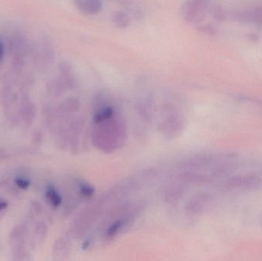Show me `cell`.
<instances>
[{
	"label": "cell",
	"mask_w": 262,
	"mask_h": 261,
	"mask_svg": "<svg viewBox=\"0 0 262 261\" xmlns=\"http://www.w3.org/2000/svg\"><path fill=\"white\" fill-rule=\"evenodd\" d=\"M211 0H185L180 15L186 22L195 24L203 21L210 7Z\"/></svg>",
	"instance_id": "cell-1"
},
{
	"label": "cell",
	"mask_w": 262,
	"mask_h": 261,
	"mask_svg": "<svg viewBox=\"0 0 262 261\" xmlns=\"http://www.w3.org/2000/svg\"><path fill=\"white\" fill-rule=\"evenodd\" d=\"M34 59L40 68L51 65L55 59V51L49 38H42L33 49Z\"/></svg>",
	"instance_id": "cell-2"
},
{
	"label": "cell",
	"mask_w": 262,
	"mask_h": 261,
	"mask_svg": "<svg viewBox=\"0 0 262 261\" xmlns=\"http://www.w3.org/2000/svg\"><path fill=\"white\" fill-rule=\"evenodd\" d=\"M261 184V176L258 173H252L230 178L226 182V186L231 190L243 191L258 188Z\"/></svg>",
	"instance_id": "cell-3"
},
{
	"label": "cell",
	"mask_w": 262,
	"mask_h": 261,
	"mask_svg": "<svg viewBox=\"0 0 262 261\" xmlns=\"http://www.w3.org/2000/svg\"><path fill=\"white\" fill-rule=\"evenodd\" d=\"M20 117L27 126L32 125L36 116L37 108L29 95L23 92L20 101Z\"/></svg>",
	"instance_id": "cell-4"
},
{
	"label": "cell",
	"mask_w": 262,
	"mask_h": 261,
	"mask_svg": "<svg viewBox=\"0 0 262 261\" xmlns=\"http://www.w3.org/2000/svg\"><path fill=\"white\" fill-rule=\"evenodd\" d=\"M29 228L26 225H17L12 229L9 235V245L11 250L19 249V248H26V244L27 242Z\"/></svg>",
	"instance_id": "cell-5"
},
{
	"label": "cell",
	"mask_w": 262,
	"mask_h": 261,
	"mask_svg": "<svg viewBox=\"0 0 262 261\" xmlns=\"http://www.w3.org/2000/svg\"><path fill=\"white\" fill-rule=\"evenodd\" d=\"M58 78L64 84L67 90L74 88L76 85V79L74 75L73 67L72 64L67 61H60L58 64Z\"/></svg>",
	"instance_id": "cell-6"
},
{
	"label": "cell",
	"mask_w": 262,
	"mask_h": 261,
	"mask_svg": "<svg viewBox=\"0 0 262 261\" xmlns=\"http://www.w3.org/2000/svg\"><path fill=\"white\" fill-rule=\"evenodd\" d=\"M77 9L85 15H94L102 10V0H75Z\"/></svg>",
	"instance_id": "cell-7"
},
{
	"label": "cell",
	"mask_w": 262,
	"mask_h": 261,
	"mask_svg": "<svg viewBox=\"0 0 262 261\" xmlns=\"http://www.w3.org/2000/svg\"><path fill=\"white\" fill-rule=\"evenodd\" d=\"M236 18L241 22L262 26V8H256L238 12Z\"/></svg>",
	"instance_id": "cell-8"
},
{
	"label": "cell",
	"mask_w": 262,
	"mask_h": 261,
	"mask_svg": "<svg viewBox=\"0 0 262 261\" xmlns=\"http://www.w3.org/2000/svg\"><path fill=\"white\" fill-rule=\"evenodd\" d=\"M47 235V227L43 222H38L35 225V228L31 235V240L29 245L32 250H36L41 247L44 243Z\"/></svg>",
	"instance_id": "cell-9"
},
{
	"label": "cell",
	"mask_w": 262,
	"mask_h": 261,
	"mask_svg": "<svg viewBox=\"0 0 262 261\" xmlns=\"http://www.w3.org/2000/svg\"><path fill=\"white\" fill-rule=\"evenodd\" d=\"M112 19L115 27L120 30L127 29L130 25V15L123 10L115 11L112 15Z\"/></svg>",
	"instance_id": "cell-10"
},
{
	"label": "cell",
	"mask_w": 262,
	"mask_h": 261,
	"mask_svg": "<svg viewBox=\"0 0 262 261\" xmlns=\"http://www.w3.org/2000/svg\"><path fill=\"white\" fill-rule=\"evenodd\" d=\"M46 87H47V90L49 94L55 97L60 96V95L64 93L66 90H67L66 87H64V84L61 82V80L58 78L51 79L47 83Z\"/></svg>",
	"instance_id": "cell-11"
},
{
	"label": "cell",
	"mask_w": 262,
	"mask_h": 261,
	"mask_svg": "<svg viewBox=\"0 0 262 261\" xmlns=\"http://www.w3.org/2000/svg\"><path fill=\"white\" fill-rule=\"evenodd\" d=\"M46 198L54 208H58L61 204V196L52 185H49L46 189Z\"/></svg>",
	"instance_id": "cell-12"
},
{
	"label": "cell",
	"mask_w": 262,
	"mask_h": 261,
	"mask_svg": "<svg viewBox=\"0 0 262 261\" xmlns=\"http://www.w3.org/2000/svg\"><path fill=\"white\" fill-rule=\"evenodd\" d=\"M79 107V102L76 98H68L60 106V110L62 112L74 111Z\"/></svg>",
	"instance_id": "cell-13"
},
{
	"label": "cell",
	"mask_w": 262,
	"mask_h": 261,
	"mask_svg": "<svg viewBox=\"0 0 262 261\" xmlns=\"http://www.w3.org/2000/svg\"><path fill=\"white\" fill-rule=\"evenodd\" d=\"M12 259L17 261H29L31 260L30 253L27 248H23L12 251Z\"/></svg>",
	"instance_id": "cell-14"
},
{
	"label": "cell",
	"mask_w": 262,
	"mask_h": 261,
	"mask_svg": "<svg viewBox=\"0 0 262 261\" xmlns=\"http://www.w3.org/2000/svg\"><path fill=\"white\" fill-rule=\"evenodd\" d=\"M14 182H15V185H16L17 188L21 190L28 189L31 185V181L26 179V178L23 177H17L14 180Z\"/></svg>",
	"instance_id": "cell-15"
},
{
	"label": "cell",
	"mask_w": 262,
	"mask_h": 261,
	"mask_svg": "<svg viewBox=\"0 0 262 261\" xmlns=\"http://www.w3.org/2000/svg\"><path fill=\"white\" fill-rule=\"evenodd\" d=\"M41 213V207L38 202H35L31 205L30 212H29V218L30 220H33L35 217H38Z\"/></svg>",
	"instance_id": "cell-16"
},
{
	"label": "cell",
	"mask_w": 262,
	"mask_h": 261,
	"mask_svg": "<svg viewBox=\"0 0 262 261\" xmlns=\"http://www.w3.org/2000/svg\"><path fill=\"white\" fill-rule=\"evenodd\" d=\"M199 32H202V33L206 34L208 35H214L216 32L215 27L212 26V25L206 24L200 26L198 28Z\"/></svg>",
	"instance_id": "cell-17"
},
{
	"label": "cell",
	"mask_w": 262,
	"mask_h": 261,
	"mask_svg": "<svg viewBox=\"0 0 262 261\" xmlns=\"http://www.w3.org/2000/svg\"><path fill=\"white\" fill-rule=\"evenodd\" d=\"M212 14L213 18L219 20V21H222V20L225 18L224 11L223 10V9L220 6H214L212 9Z\"/></svg>",
	"instance_id": "cell-18"
},
{
	"label": "cell",
	"mask_w": 262,
	"mask_h": 261,
	"mask_svg": "<svg viewBox=\"0 0 262 261\" xmlns=\"http://www.w3.org/2000/svg\"><path fill=\"white\" fill-rule=\"evenodd\" d=\"M9 153L8 152V150H6V149L1 148L0 147V162L2 161L6 160L9 157Z\"/></svg>",
	"instance_id": "cell-19"
},
{
	"label": "cell",
	"mask_w": 262,
	"mask_h": 261,
	"mask_svg": "<svg viewBox=\"0 0 262 261\" xmlns=\"http://www.w3.org/2000/svg\"><path fill=\"white\" fill-rule=\"evenodd\" d=\"M41 138H42V136H41V132H35L34 133V136H32V143L34 144H39L41 142Z\"/></svg>",
	"instance_id": "cell-20"
},
{
	"label": "cell",
	"mask_w": 262,
	"mask_h": 261,
	"mask_svg": "<svg viewBox=\"0 0 262 261\" xmlns=\"http://www.w3.org/2000/svg\"><path fill=\"white\" fill-rule=\"evenodd\" d=\"M5 57V47L3 41L0 40V64H3Z\"/></svg>",
	"instance_id": "cell-21"
},
{
	"label": "cell",
	"mask_w": 262,
	"mask_h": 261,
	"mask_svg": "<svg viewBox=\"0 0 262 261\" xmlns=\"http://www.w3.org/2000/svg\"><path fill=\"white\" fill-rule=\"evenodd\" d=\"M93 191V188H90V187L89 186H83L82 188H81V192H82L83 194L87 196L92 195Z\"/></svg>",
	"instance_id": "cell-22"
},
{
	"label": "cell",
	"mask_w": 262,
	"mask_h": 261,
	"mask_svg": "<svg viewBox=\"0 0 262 261\" xmlns=\"http://www.w3.org/2000/svg\"><path fill=\"white\" fill-rule=\"evenodd\" d=\"M8 205H9V204L7 202L4 200H0V212L7 208Z\"/></svg>",
	"instance_id": "cell-23"
},
{
	"label": "cell",
	"mask_w": 262,
	"mask_h": 261,
	"mask_svg": "<svg viewBox=\"0 0 262 261\" xmlns=\"http://www.w3.org/2000/svg\"><path fill=\"white\" fill-rule=\"evenodd\" d=\"M2 64H0V65H1Z\"/></svg>",
	"instance_id": "cell-24"
}]
</instances>
